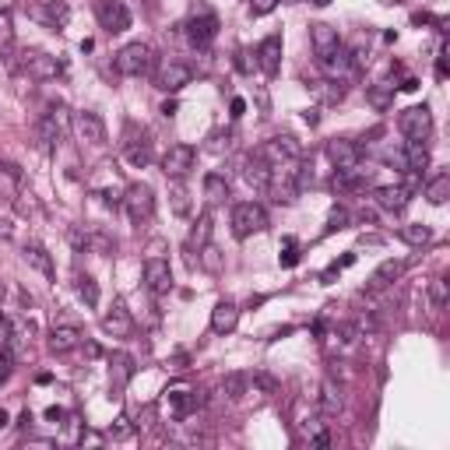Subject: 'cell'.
Masks as SVG:
<instances>
[{"instance_id": "6da1fadb", "label": "cell", "mask_w": 450, "mask_h": 450, "mask_svg": "<svg viewBox=\"0 0 450 450\" xmlns=\"http://www.w3.org/2000/svg\"><path fill=\"white\" fill-rule=\"evenodd\" d=\"M113 67L123 74V78H148L155 71V50L148 43H127L116 57H113Z\"/></svg>"}, {"instance_id": "7a4b0ae2", "label": "cell", "mask_w": 450, "mask_h": 450, "mask_svg": "<svg viewBox=\"0 0 450 450\" xmlns=\"http://www.w3.org/2000/svg\"><path fill=\"white\" fill-rule=\"evenodd\" d=\"M71 113H67V106H50L43 116H39V123H36V134H39V144L43 148H57L64 137H67V130H71Z\"/></svg>"}, {"instance_id": "3957f363", "label": "cell", "mask_w": 450, "mask_h": 450, "mask_svg": "<svg viewBox=\"0 0 450 450\" xmlns=\"http://www.w3.org/2000/svg\"><path fill=\"white\" fill-rule=\"evenodd\" d=\"M123 204H127V214H130V225H148L155 218V193L148 183H130L127 193H123Z\"/></svg>"}, {"instance_id": "277c9868", "label": "cell", "mask_w": 450, "mask_h": 450, "mask_svg": "<svg viewBox=\"0 0 450 450\" xmlns=\"http://www.w3.org/2000/svg\"><path fill=\"white\" fill-rule=\"evenodd\" d=\"M264 229H268V211H264L261 204L247 200V204H236V207H233V236H236V240L257 236V233H264Z\"/></svg>"}, {"instance_id": "5b68a950", "label": "cell", "mask_w": 450, "mask_h": 450, "mask_svg": "<svg viewBox=\"0 0 450 450\" xmlns=\"http://www.w3.org/2000/svg\"><path fill=\"white\" fill-rule=\"evenodd\" d=\"M151 78H155V88L158 92H169V95H176L179 88H186L190 81H193V67L190 64H183V60H162L155 71H151Z\"/></svg>"}, {"instance_id": "8992f818", "label": "cell", "mask_w": 450, "mask_h": 450, "mask_svg": "<svg viewBox=\"0 0 450 450\" xmlns=\"http://www.w3.org/2000/svg\"><path fill=\"white\" fill-rule=\"evenodd\" d=\"M397 130H401L408 141H429V134H432V113H429V106L422 102V106L401 109V113H397Z\"/></svg>"}, {"instance_id": "52a82bcc", "label": "cell", "mask_w": 450, "mask_h": 450, "mask_svg": "<svg viewBox=\"0 0 450 450\" xmlns=\"http://www.w3.org/2000/svg\"><path fill=\"white\" fill-rule=\"evenodd\" d=\"M95 15H99V25H102L106 36H120L134 22V15L123 0H95Z\"/></svg>"}, {"instance_id": "ba28073f", "label": "cell", "mask_w": 450, "mask_h": 450, "mask_svg": "<svg viewBox=\"0 0 450 450\" xmlns=\"http://www.w3.org/2000/svg\"><path fill=\"white\" fill-rule=\"evenodd\" d=\"M123 155H127V162H130L134 169H144V165L151 162V155H155L151 134H148L144 127H137V123H127V134H123Z\"/></svg>"}, {"instance_id": "9c48e42d", "label": "cell", "mask_w": 450, "mask_h": 450, "mask_svg": "<svg viewBox=\"0 0 450 450\" xmlns=\"http://www.w3.org/2000/svg\"><path fill=\"white\" fill-rule=\"evenodd\" d=\"M261 155L278 169V165L299 162V158L306 155V148H303V141H299V137H292V134H278V137H271V141L261 148Z\"/></svg>"}, {"instance_id": "30bf717a", "label": "cell", "mask_w": 450, "mask_h": 450, "mask_svg": "<svg viewBox=\"0 0 450 450\" xmlns=\"http://www.w3.org/2000/svg\"><path fill=\"white\" fill-rule=\"evenodd\" d=\"M214 36H218V18H214V11H207L204 4H197L193 18L186 22V39H190V46L204 50V46L214 43Z\"/></svg>"}, {"instance_id": "8fae6325", "label": "cell", "mask_w": 450, "mask_h": 450, "mask_svg": "<svg viewBox=\"0 0 450 450\" xmlns=\"http://www.w3.org/2000/svg\"><path fill=\"white\" fill-rule=\"evenodd\" d=\"M29 78H36V81H53L64 67H60V60L57 57H50V53H43V50H25L22 53V64H18Z\"/></svg>"}, {"instance_id": "7c38bea8", "label": "cell", "mask_w": 450, "mask_h": 450, "mask_svg": "<svg viewBox=\"0 0 450 450\" xmlns=\"http://www.w3.org/2000/svg\"><path fill=\"white\" fill-rule=\"evenodd\" d=\"M264 193H271V200L275 204H296L299 200V183H296V176H292V169L289 165H278L275 172H271V183H268V190Z\"/></svg>"}, {"instance_id": "4fadbf2b", "label": "cell", "mask_w": 450, "mask_h": 450, "mask_svg": "<svg viewBox=\"0 0 450 450\" xmlns=\"http://www.w3.org/2000/svg\"><path fill=\"white\" fill-rule=\"evenodd\" d=\"M74 134H78V141L88 144V148H102V144H106V123H102V116L92 113V109H85V113L74 116Z\"/></svg>"}, {"instance_id": "5bb4252c", "label": "cell", "mask_w": 450, "mask_h": 450, "mask_svg": "<svg viewBox=\"0 0 450 450\" xmlns=\"http://www.w3.org/2000/svg\"><path fill=\"white\" fill-rule=\"evenodd\" d=\"M193 162H197V151L190 144H169V151L162 155V172L169 179H183L193 169Z\"/></svg>"}, {"instance_id": "9a60e30c", "label": "cell", "mask_w": 450, "mask_h": 450, "mask_svg": "<svg viewBox=\"0 0 450 450\" xmlns=\"http://www.w3.org/2000/svg\"><path fill=\"white\" fill-rule=\"evenodd\" d=\"M144 285H148L151 296H165V292L172 289V268H169L165 257L151 254V257L144 261Z\"/></svg>"}, {"instance_id": "2e32d148", "label": "cell", "mask_w": 450, "mask_h": 450, "mask_svg": "<svg viewBox=\"0 0 450 450\" xmlns=\"http://www.w3.org/2000/svg\"><path fill=\"white\" fill-rule=\"evenodd\" d=\"M85 341V334H81V327L78 324H71V320H53V327H50V352H57V355H67V352H74L78 345Z\"/></svg>"}, {"instance_id": "e0dca14e", "label": "cell", "mask_w": 450, "mask_h": 450, "mask_svg": "<svg viewBox=\"0 0 450 450\" xmlns=\"http://www.w3.org/2000/svg\"><path fill=\"white\" fill-rule=\"evenodd\" d=\"M29 15L36 22H43L46 29H64L71 22V8H67V0H39V4L29 8Z\"/></svg>"}, {"instance_id": "ac0fdd59", "label": "cell", "mask_w": 450, "mask_h": 450, "mask_svg": "<svg viewBox=\"0 0 450 450\" xmlns=\"http://www.w3.org/2000/svg\"><path fill=\"white\" fill-rule=\"evenodd\" d=\"M327 158L334 162V169H359L362 165V148L348 137H334V141H327Z\"/></svg>"}, {"instance_id": "d6986e66", "label": "cell", "mask_w": 450, "mask_h": 450, "mask_svg": "<svg viewBox=\"0 0 450 450\" xmlns=\"http://www.w3.org/2000/svg\"><path fill=\"white\" fill-rule=\"evenodd\" d=\"M310 46H313L317 60H327L331 53H338V50H341L338 29H331L327 22H313V25H310Z\"/></svg>"}, {"instance_id": "ffe728a7", "label": "cell", "mask_w": 450, "mask_h": 450, "mask_svg": "<svg viewBox=\"0 0 450 450\" xmlns=\"http://www.w3.org/2000/svg\"><path fill=\"white\" fill-rule=\"evenodd\" d=\"M257 67L268 78H278V71H282V36L278 32H271V36L261 39V46H257Z\"/></svg>"}, {"instance_id": "44dd1931", "label": "cell", "mask_w": 450, "mask_h": 450, "mask_svg": "<svg viewBox=\"0 0 450 450\" xmlns=\"http://www.w3.org/2000/svg\"><path fill=\"white\" fill-rule=\"evenodd\" d=\"M271 172H275V165L261 155V151H254V155H247L243 158V179L254 186V190H268V183H271Z\"/></svg>"}, {"instance_id": "7402d4cb", "label": "cell", "mask_w": 450, "mask_h": 450, "mask_svg": "<svg viewBox=\"0 0 450 450\" xmlns=\"http://www.w3.org/2000/svg\"><path fill=\"white\" fill-rule=\"evenodd\" d=\"M102 331H106V334H113V338H127V334L134 331V317H130V310H127V303H123V299H116V303H113V310L102 317Z\"/></svg>"}, {"instance_id": "603a6c76", "label": "cell", "mask_w": 450, "mask_h": 450, "mask_svg": "<svg viewBox=\"0 0 450 450\" xmlns=\"http://www.w3.org/2000/svg\"><path fill=\"white\" fill-rule=\"evenodd\" d=\"M236 324H240V306L233 299H218L214 310H211V331L229 334V331H236Z\"/></svg>"}, {"instance_id": "cb8c5ba5", "label": "cell", "mask_w": 450, "mask_h": 450, "mask_svg": "<svg viewBox=\"0 0 450 450\" xmlns=\"http://www.w3.org/2000/svg\"><path fill=\"white\" fill-rule=\"evenodd\" d=\"M373 200L383 207V211H404L408 200H411V190L404 183H394V186H376L373 190Z\"/></svg>"}, {"instance_id": "d4e9b609", "label": "cell", "mask_w": 450, "mask_h": 450, "mask_svg": "<svg viewBox=\"0 0 450 450\" xmlns=\"http://www.w3.org/2000/svg\"><path fill=\"white\" fill-rule=\"evenodd\" d=\"M165 404H169V415L172 418H186L190 411H197L204 404L200 390H169L165 394Z\"/></svg>"}, {"instance_id": "484cf974", "label": "cell", "mask_w": 450, "mask_h": 450, "mask_svg": "<svg viewBox=\"0 0 450 450\" xmlns=\"http://www.w3.org/2000/svg\"><path fill=\"white\" fill-rule=\"evenodd\" d=\"M320 415L324 418H334L338 411H341V404H345V397H341V387L327 376V380H320Z\"/></svg>"}, {"instance_id": "4316f807", "label": "cell", "mask_w": 450, "mask_h": 450, "mask_svg": "<svg viewBox=\"0 0 450 450\" xmlns=\"http://www.w3.org/2000/svg\"><path fill=\"white\" fill-rule=\"evenodd\" d=\"M22 257H25V261H29L43 278H57V268H53V257L46 254V247H39V243H25Z\"/></svg>"}, {"instance_id": "83f0119b", "label": "cell", "mask_w": 450, "mask_h": 450, "mask_svg": "<svg viewBox=\"0 0 450 450\" xmlns=\"http://www.w3.org/2000/svg\"><path fill=\"white\" fill-rule=\"evenodd\" d=\"M109 366H113V369H109V380H113V394H120V390L127 387V380L134 376V359H130L127 352H116Z\"/></svg>"}, {"instance_id": "f1b7e54d", "label": "cell", "mask_w": 450, "mask_h": 450, "mask_svg": "<svg viewBox=\"0 0 450 450\" xmlns=\"http://www.w3.org/2000/svg\"><path fill=\"white\" fill-rule=\"evenodd\" d=\"M404 162H408V172H418L429 165V144L425 141H404Z\"/></svg>"}, {"instance_id": "f546056e", "label": "cell", "mask_w": 450, "mask_h": 450, "mask_svg": "<svg viewBox=\"0 0 450 450\" xmlns=\"http://www.w3.org/2000/svg\"><path fill=\"white\" fill-rule=\"evenodd\" d=\"M401 271H404V261H383V264L373 271L369 289H387L390 282H397V278H401Z\"/></svg>"}, {"instance_id": "4dcf8cb0", "label": "cell", "mask_w": 450, "mask_h": 450, "mask_svg": "<svg viewBox=\"0 0 450 450\" xmlns=\"http://www.w3.org/2000/svg\"><path fill=\"white\" fill-rule=\"evenodd\" d=\"M247 390H250V376L247 373H225L221 376V394L229 401H243Z\"/></svg>"}, {"instance_id": "1f68e13d", "label": "cell", "mask_w": 450, "mask_h": 450, "mask_svg": "<svg viewBox=\"0 0 450 450\" xmlns=\"http://www.w3.org/2000/svg\"><path fill=\"white\" fill-rule=\"evenodd\" d=\"M204 197H207V204H221L225 197H229V179H225L221 172H207L204 176Z\"/></svg>"}, {"instance_id": "d6a6232c", "label": "cell", "mask_w": 450, "mask_h": 450, "mask_svg": "<svg viewBox=\"0 0 450 450\" xmlns=\"http://www.w3.org/2000/svg\"><path fill=\"white\" fill-rule=\"evenodd\" d=\"M334 190H366V172L362 169H334Z\"/></svg>"}, {"instance_id": "836d02e7", "label": "cell", "mask_w": 450, "mask_h": 450, "mask_svg": "<svg viewBox=\"0 0 450 450\" xmlns=\"http://www.w3.org/2000/svg\"><path fill=\"white\" fill-rule=\"evenodd\" d=\"M446 197H450V172H436L425 183V200L429 204H446Z\"/></svg>"}, {"instance_id": "e575fe53", "label": "cell", "mask_w": 450, "mask_h": 450, "mask_svg": "<svg viewBox=\"0 0 450 450\" xmlns=\"http://www.w3.org/2000/svg\"><path fill=\"white\" fill-rule=\"evenodd\" d=\"M401 240L408 247H425L432 240V229H429V225H422V221H411V225H401Z\"/></svg>"}, {"instance_id": "d590c367", "label": "cell", "mask_w": 450, "mask_h": 450, "mask_svg": "<svg viewBox=\"0 0 450 450\" xmlns=\"http://www.w3.org/2000/svg\"><path fill=\"white\" fill-rule=\"evenodd\" d=\"M78 296L85 299V306H88V310H95V306H99V285H95V278H92V275H78Z\"/></svg>"}, {"instance_id": "8d00e7d4", "label": "cell", "mask_w": 450, "mask_h": 450, "mask_svg": "<svg viewBox=\"0 0 450 450\" xmlns=\"http://www.w3.org/2000/svg\"><path fill=\"white\" fill-rule=\"evenodd\" d=\"M446 299H450V282L439 275V278H432V282H429V303H432V310H443V306H446Z\"/></svg>"}, {"instance_id": "74e56055", "label": "cell", "mask_w": 450, "mask_h": 450, "mask_svg": "<svg viewBox=\"0 0 450 450\" xmlns=\"http://www.w3.org/2000/svg\"><path fill=\"white\" fill-rule=\"evenodd\" d=\"M341 229H348V211H345L341 204H334V207H331V214H327V225H324V236L341 233Z\"/></svg>"}, {"instance_id": "f35d334b", "label": "cell", "mask_w": 450, "mask_h": 450, "mask_svg": "<svg viewBox=\"0 0 450 450\" xmlns=\"http://www.w3.org/2000/svg\"><path fill=\"white\" fill-rule=\"evenodd\" d=\"M11 53H15V29L8 15H0V57H11Z\"/></svg>"}, {"instance_id": "ab89813d", "label": "cell", "mask_w": 450, "mask_h": 450, "mask_svg": "<svg viewBox=\"0 0 450 450\" xmlns=\"http://www.w3.org/2000/svg\"><path fill=\"white\" fill-rule=\"evenodd\" d=\"M200 264H204V271L218 275V271H221V254H218L211 243H204V247H200Z\"/></svg>"}, {"instance_id": "60d3db41", "label": "cell", "mask_w": 450, "mask_h": 450, "mask_svg": "<svg viewBox=\"0 0 450 450\" xmlns=\"http://www.w3.org/2000/svg\"><path fill=\"white\" fill-rule=\"evenodd\" d=\"M211 240V214H200V221H197V229H193V236H190V247H204Z\"/></svg>"}, {"instance_id": "b9f144b4", "label": "cell", "mask_w": 450, "mask_h": 450, "mask_svg": "<svg viewBox=\"0 0 450 450\" xmlns=\"http://www.w3.org/2000/svg\"><path fill=\"white\" fill-rule=\"evenodd\" d=\"M320 88H324V99H327V102H341V99H345V85H341L338 78H327Z\"/></svg>"}, {"instance_id": "7bdbcfd3", "label": "cell", "mask_w": 450, "mask_h": 450, "mask_svg": "<svg viewBox=\"0 0 450 450\" xmlns=\"http://www.w3.org/2000/svg\"><path fill=\"white\" fill-rule=\"evenodd\" d=\"M383 162H387V165H394V169H401V172H408L404 148H387V151H383Z\"/></svg>"}, {"instance_id": "ee69618b", "label": "cell", "mask_w": 450, "mask_h": 450, "mask_svg": "<svg viewBox=\"0 0 450 450\" xmlns=\"http://www.w3.org/2000/svg\"><path fill=\"white\" fill-rule=\"evenodd\" d=\"M250 383H257L264 394H278V380H275V376H268V373H254V376H250Z\"/></svg>"}, {"instance_id": "f6af8a7d", "label": "cell", "mask_w": 450, "mask_h": 450, "mask_svg": "<svg viewBox=\"0 0 450 450\" xmlns=\"http://www.w3.org/2000/svg\"><path fill=\"white\" fill-rule=\"evenodd\" d=\"M169 197H172V211H176V214H186V211H190V204H186V190H183V186H172V193H169Z\"/></svg>"}, {"instance_id": "bcb514c9", "label": "cell", "mask_w": 450, "mask_h": 450, "mask_svg": "<svg viewBox=\"0 0 450 450\" xmlns=\"http://www.w3.org/2000/svg\"><path fill=\"white\" fill-rule=\"evenodd\" d=\"M278 261H282V268H296V264H299V250H296L292 240H285V254H282Z\"/></svg>"}, {"instance_id": "7dc6e473", "label": "cell", "mask_w": 450, "mask_h": 450, "mask_svg": "<svg viewBox=\"0 0 450 450\" xmlns=\"http://www.w3.org/2000/svg\"><path fill=\"white\" fill-rule=\"evenodd\" d=\"M338 334H341L345 345H355V341H359V327H355V324H338Z\"/></svg>"}, {"instance_id": "c3c4849f", "label": "cell", "mask_w": 450, "mask_h": 450, "mask_svg": "<svg viewBox=\"0 0 450 450\" xmlns=\"http://www.w3.org/2000/svg\"><path fill=\"white\" fill-rule=\"evenodd\" d=\"M278 8V0H250V11L254 15H268V11H275Z\"/></svg>"}, {"instance_id": "681fc988", "label": "cell", "mask_w": 450, "mask_h": 450, "mask_svg": "<svg viewBox=\"0 0 450 450\" xmlns=\"http://www.w3.org/2000/svg\"><path fill=\"white\" fill-rule=\"evenodd\" d=\"M109 436H113V439H127V436H130V422H127V418H120V422L109 429Z\"/></svg>"}, {"instance_id": "f907efd6", "label": "cell", "mask_w": 450, "mask_h": 450, "mask_svg": "<svg viewBox=\"0 0 450 450\" xmlns=\"http://www.w3.org/2000/svg\"><path fill=\"white\" fill-rule=\"evenodd\" d=\"M8 345H11V320L0 317V348H8Z\"/></svg>"}, {"instance_id": "816d5d0a", "label": "cell", "mask_w": 450, "mask_h": 450, "mask_svg": "<svg viewBox=\"0 0 450 450\" xmlns=\"http://www.w3.org/2000/svg\"><path fill=\"white\" fill-rule=\"evenodd\" d=\"M15 236V221L11 218H0V240H11Z\"/></svg>"}, {"instance_id": "f5cc1de1", "label": "cell", "mask_w": 450, "mask_h": 450, "mask_svg": "<svg viewBox=\"0 0 450 450\" xmlns=\"http://www.w3.org/2000/svg\"><path fill=\"white\" fill-rule=\"evenodd\" d=\"M310 443H313L317 450H327V446H331V436H327V432H313V436H310Z\"/></svg>"}, {"instance_id": "db71d44e", "label": "cell", "mask_w": 450, "mask_h": 450, "mask_svg": "<svg viewBox=\"0 0 450 450\" xmlns=\"http://www.w3.org/2000/svg\"><path fill=\"white\" fill-rule=\"evenodd\" d=\"M0 169H4V172H8L11 179H22V169H18L15 162H8V158H4V162H0Z\"/></svg>"}, {"instance_id": "11a10c76", "label": "cell", "mask_w": 450, "mask_h": 450, "mask_svg": "<svg viewBox=\"0 0 450 450\" xmlns=\"http://www.w3.org/2000/svg\"><path fill=\"white\" fill-rule=\"evenodd\" d=\"M369 102H373L376 109H383V106H387V92H369Z\"/></svg>"}, {"instance_id": "9f6ffc18", "label": "cell", "mask_w": 450, "mask_h": 450, "mask_svg": "<svg viewBox=\"0 0 450 450\" xmlns=\"http://www.w3.org/2000/svg\"><path fill=\"white\" fill-rule=\"evenodd\" d=\"M243 113H247V102H243V99H240V95H236V99H233V116H236V120H240V116H243Z\"/></svg>"}, {"instance_id": "6f0895ef", "label": "cell", "mask_w": 450, "mask_h": 450, "mask_svg": "<svg viewBox=\"0 0 450 450\" xmlns=\"http://www.w3.org/2000/svg\"><path fill=\"white\" fill-rule=\"evenodd\" d=\"M46 422H64V408H46Z\"/></svg>"}, {"instance_id": "680465c9", "label": "cell", "mask_w": 450, "mask_h": 450, "mask_svg": "<svg viewBox=\"0 0 450 450\" xmlns=\"http://www.w3.org/2000/svg\"><path fill=\"white\" fill-rule=\"evenodd\" d=\"M18 8V0H0V15H11Z\"/></svg>"}, {"instance_id": "91938a15", "label": "cell", "mask_w": 450, "mask_h": 450, "mask_svg": "<svg viewBox=\"0 0 450 450\" xmlns=\"http://www.w3.org/2000/svg\"><path fill=\"white\" fill-rule=\"evenodd\" d=\"M8 376H11V362H8V359H0V383H4Z\"/></svg>"}, {"instance_id": "94428289", "label": "cell", "mask_w": 450, "mask_h": 450, "mask_svg": "<svg viewBox=\"0 0 450 450\" xmlns=\"http://www.w3.org/2000/svg\"><path fill=\"white\" fill-rule=\"evenodd\" d=\"M303 120H306L310 127H317V123H320V116H317V109H306V113H303Z\"/></svg>"}, {"instance_id": "6125c7cd", "label": "cell", "mask_w": 450, "mask_h": 450, "mask_svg": "<svg viewBox=\"0 0 450 450\" xmlns=\"http://www.w3.org/2000/svg\"><path fill=\"white\" fill-rule=\"evenodd\" d=\"M415 88H418V81H415V78H408V81L401 85V92H415Z\"/></svg>"}, {"instance_id": "be15d7a7", "label": "cell", "mask_w": 450, "mask_h": 450, "mask_svg": "<svg viewBox=\"0 0 450 450\" xmlns=\"http://www.w3.org/2000/svg\"><path fill=\"white\" fill-rule=\"evenodd\" d=\"M172 113H176V102H172V99H169V102H165V106H162V116H172Z\"/></svg>"}, {"instance_id": "e7e4bbea", "label": "cell", "mask_w": 450, "mask_h": 450, "mask_svg": "<svg viewBox=\"0 0 450 450\" xmlns=\"http://www.w3.org/2000/svg\"><path fill=\"white\" fill-rule=\"evenodd\" d=\"M8 422H11V418H8V411H4V408H0V429H4Z\"/></svg>"}, {"instance_id": "03108f58", "label": "cell", "mask_w": 450, "mask_h": 450, "mask_svg": "<svg viewBox=\"0 0 450 450\" xmlns=\"http://www.w3.org/2000/svg\"><path fill=\"white\" fill-rule=\"evenodd\" d=\"M313 4H317V8H327V4H331V0H313Z\"/></svg>"}]
</instances>
